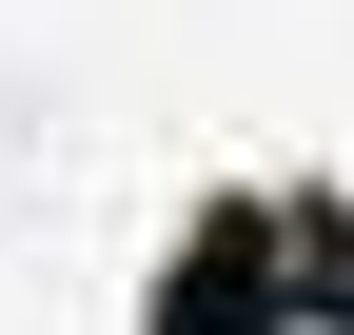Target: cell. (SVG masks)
I'll return each mask as SVG.
<instances>
[{
  "mask_svg": "<svg viewBox=\"0 0 354 335\" xmlns=\"http://www.w3.org/2000/svg\"><path fill=\"white\" fill-rule=\"evenodd\" d=\"M138 335H295V217H276V178L177 197V237L138 257Z\"/></svg>",
  "mask_w": 354,
  "mask_h": 335,
  "instance_id": "obj_1",
  "label": "cell"
},
{
  "mask_svg": "<svg viewBox=\"0 0 354 335\" xmlns=\"http://www.w3.org/2000/svg\"><path fill=\"white\" fill-rule=\"evenodd\" d=\"M295 335H354V178H295Z\"/></svg>",
  "mask_w": 354,
  "mask_h": 335,
  "instance_id": "obj_2",
  "label": "cell"
}]
</instances>
